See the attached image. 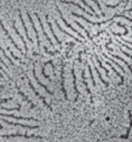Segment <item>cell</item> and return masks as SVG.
Here are the masks:
<instances>
[{"label":"cell","mask_w":132,"mask_h":142,"mask_svg":"<svg viewBox=\"0 0 132 142\" xmlns=\"http://www.w3.org/2000/svg\"><path fill=\"white\" fill-rule=\"evenodd\" d=\"M27 15L28 17V19H29V20H30V21L31 23V25H32V26H33V28L34 29V30L35 32V33H36V38H37V46H38V47H39V49H40V40H39V33H38V32L37 31V29L36 28V27H35V25H34V23L33 22V19H32V18L30 16V14H29L28 12H27Z\"/></svg>","instance_id":"cell-8"},{"label":"cell","mask_w":132,"mask_h":142,"mask_svg":"<svg viewBox=\"0 0 132 142\" xmlns=\"http://www.w3.org/2000/svg\"><path fill=\"white\" fill-rule=\"evenodd\" d=\"M2 128H3V127H2V126L1 125V124H0V130H1V129H2Z\"/></svg>","instance_id":"cell-42"},{"label":"cell","mask_w":132,"mask_h":142,"mask_svg":"<svg viewBox=\"0 0 132 142\" xmlns=\"http://www.w3.org/2000/svg\"><path fill=\"white\" fill-rule=\"evenodd\" d=\"M128 114H129V118L130 120V123H129V127L128 129H127V132L126 134L124 135L121 136L119 138H123V139H128L129 137V135L130 131L132 128V114L131 113V112L130 110L128 111Z\"/></svg>","instance_id":"cell-7"},{"label":"cell","mask_w":132,"mask_h":142,"mask_svg":"<svg viewBox=\"0 0 132 142\" xmlns=\"http://www.w3.org/2000/svg\"><path fill=\"white\" fill-rule=\"evenodd\" d=\"M47 23H48V24L49 25V27H50V30H51V32H52V35H53V36H54V37L55 38V39L56 40V41H57V42L58 44H60L61 43L60 41L59 40H58V38L56 36V34H55V32H54V30H53V29H52V27L51 23L50 22H48V21H47Z\"/></svg>","instance_id":"cell-20"},{"label":"cell","mask_w":132,"mask_h":142,"mask_svg":"<svg viewBox=\"0 0 132 142\" xmlns=\"http://www.w3.org/2000/svg\"><path fill=\"white\" fill-rule=\"evenodd\" d=\"M0 50H1V51H2V52H3V53H4V56H5V57L7 59V60L10 62V63H11V64H12V65H14V63H13L12 61V60H11V58L8 57V56L6 55V53H5V50L2 48V47H1V46H0Z\"/></svg>","instance_id":"cell-29"},{"label":"cell","mask_w":132,"mask_h":142,"mask_svg":"<svg viewBox=\"0 0 132 142\" xmlns=\"http://www.w3.org/2000/svg\"><path fill=\"white\" fill-rule=\"evenodd\" d=\"M33 75H34V78L35 79H36V81H37V83L39 84L40 85H41V86L44 89H45V91L47 92V93H48L49 94H51V95H53V93H52V92H51L50 91L48 88H47V87L46 86V85H45L44 84H42L41 83L40 81H39V79H38V78L36 77V71H35V65L34 64V68H33Z\"/></svg>","instance_id":"cell-10"},{"label":"cell","mask_w":132,"mask_h":142,"mask_svg":"<svg viewBox=\"0 0 132 142\" xmlns=\"http://www.w3.org/2000/svg\"><path fill=\"white\" fill-rule=\"evenodd\" d=\"M88 67H89V70L90 75V76H91V78H92V82H93V85H94V87H95L96 83H95V82L94 78V77H93V73H92V69H91V67H90V65H89V66H88Z\"/></svg>","instance_id":"cell-27"},{"label":"cell","mask_w":132,"mask_h":142,"mask_svg":"<svg viewBox=\"0 0 132 142\" xmlns=\"http://www.w3.org/2000/svg\"><path fill=\"white\" fill-rule=\"evenodd\" d=\"M52 60H50L48 62H46V63H45V64H44V67H45L47 64H52Z\"/></svg>","instance_id":"cell-37"},{"label":"cell","mask_w":132,"mask_h":142,"mask_svg":"<svg viewBox=\"0 0 132 142\" xmlns=\"http://www.w3.org/2000/svg\"><path fill=\"white\" fill-rule=\"evenodd\" d=\"M94 67H95V70L96 71V72H97V73H98V76H99V78H100V81L103 83L105 85V86H106L107 87H108V86H109V84L108 83V82H107L106 81H104V80L102 79V77H101V75H100V73L99 72V70L98 69V68H96L95 66V65H94Z\"/></svg>","instance_id":"cell-22"},{"label":"cell","mask_w":132,"mask_h":142,"mask_svg":"<svg viewBox=\"0 0 132 142\" xmlns=\"http://www.w3.org/2000/svg\"><path fill=\"white\" fill-rule=\"evenodd\" d=\"M0 137L2 138H8L10 137H23L25 138L26 139H30V138H37V139H42V138L40 136H36L34 134H32L30 136L27 135L26 134H21L20 133H16V134H12L10 135H0Z\"/></svg>","instance_id":"cell-1"},{"label":"cell","mask_w":132,"mask_h":142,"mask_svg":"<svg viewBox=\"0 0 132 142\" xmlns=\"http://www.w3.org/2000/svg\"><path fill=\"white\" fill-rule=\"evenodd\" d=\"M121 4V2H119V4H116V5H115V6H112V5H105V6H106L107 7H111V8H115L116 7H117V6H118L119 5V4Z\"/></svg>","instance_id":"cell-34"},{"label":"cell","mask_w":132,"mask_h":142,"mask_svg":"<svg viewBox=\"0 0 132 142\" xmlns=\"http://www.w3.org/2000/svg\"><path fill=\"white\" fill-rule=\"evenodd\" d=\"M0 69H1V70H2V71H3V72H4L5 73V75H6V76H7L8 77V78H9L10 79H11V78H10V76L8 75V74L7 73V72H6V71H5V70H4V69H3L2 67H1V66H0Z\"/></svg>","instance_id":"cell-36"},{"label":"cell","mask_w":132,"mask_h":142,"mask_svg":"<svg viewBox=\"0 0 132 142\" xmlns=\"http://www.w3.org/2000/svg\"><path fill=\"white\" fill-rule=\"evenodd\" d=\"M127 11H128V12H131V11H132V8L129 9V10H128Z\"/></svg>","instance_id":"cell-43"},{"label":"cell","mask_w":132,"mask_h":142,"mask_svg":"<svg viewBox=\"0 0 132 142\" xmlns=\"http://www.w3.org/2000/svg\"><path fill=\"white\" fill-rule=\"evenodd\" d=\"M72 77H73V79H74V81H73V83H74V90L76 92V93H77V97H76L75 100V102H77V100H78V97L80 94V92L78 91V88H77V83H76V80H77V78H76V76L75 75L74 69H72Z\"/></svg>","instance_id":"cell-13"},{"label":"cell","mask_w":132,"mask_h":142,"mask_svg":"<svg viewBox=\"0 0 132 142\" xmlns=\"http://www.w3.org/2000/svg\"><path fill=\"white\" fill-rule=\"evenodd\" d=\"M72 15H74L75 16H77L78 17H80V18H82V19H84L85 21L86 22H87V23H91V24H93L94 25H101L102 23H94V22H93L92 21H89L88 19H86L85 17H84L83 16H82V15H80V14H77V13H74V12H72Z\"/></svg>","instance_id":"cell-17"},{"label":"cell","mask_w":132,"mask_h":142,"mask_svg":"<svg viewBox=\"0 0 132 142\" xmlns=\"http://www.w3.org/2000/svg\"><path fill=\"white\" fill-rule=\"evenodd\" d=\"M64 66H63L61 68V88H62V91L64 93V97H65V98L66 100H67V92L65 90V85H64Z\"/></svg>","instance_id":"cell-9"},{"label":"cell","mask_w":132,"mask_h":142,"mask_svg":"<svg viewBox=\"0 0 132 142\" xmlns=\"http://www.w3.org/2000/svg\"><path fill=\"white\" fill-rule=\"evenodd\" d=\"M0 25L1 26L2 29H4V31L5 32L6 34V35L7 36L8 38H9V39L11 40V42L13 44V45H14V47H15V48H16L17 49H18L19 51L20 52H21V54H22V55H23V53H22V50H21V49H20L18 46H17V45L16 44V43L15 42H14V40H13V38H12V37H11V36L10 35V34L8 33V31L6 29V28H5V27H4V24H3V23H2V21H1V20H0Z\"/></svg>","instance_id":"cell-5"},{"label":"cell","mask_w":132,"mask_h":142,"mask_svg":"<svg viewBox=\"0 0 132 142\" xmlns=\"http://www.w3.org/2000/svg\"><path fill=\"white\" fill-rule=\"evenodd\" d=\"M96 59H97V61H98V63H99V66H100V67L101 68H102V69H104V70H105V73H106V76L107 77H108V78H109V76H108V74H109V71L106 68H105V67H104L103 66H102V63H101V62H100V60H99V59L98 58H96Z\"/></svg>","instance_id":"cell-25"},{"label":"cell","mask_w":132,"mask_h":142,"mask_svg":"<svg viewBox=\"0 0 132 142\" xmlns=\"http://www.w3.org/2000/svg\"><path fill=\"white\" fill-rule=\"evenodd\" d=\"M118 16V17H122L124 18V19H127V20L129 21H130V22H132V19H129V17H127V16H124V15H118V16Z\"/></svg>","instance_id":"cell-35"},{"label":"cell","mask_w":132,"mask_h":142,"mask_svg":"<svg viewBox=\"0 0 132 142\" xmlns=\"http://www.w3.org/2000/svg\"><path fill=\"white\" fill-rule=\"evenodd\" d=\"M56 8H57V11H58V12H59V13H60V17H61V19H62V20L63 21V22H64V23H65V25L67 27H69V28H70V29H71V30L72 31H73L74 32H76V33H78V34H79V36H80L81 37H82V38H84V37L83 36V35L82 34H81L80 33H79V32L77 31V30H76V29H75L74 28L72 27L70 25V24H69V23H67V21H66L64 19V17H63V14H62V13H61V11L59 10V8H58V7L57 6H56Z\"/></svg>","instance_id":"cell-6"},{"label":"cell","mask_w":132,"mask_h":142,"mask_svg":"<svg viewBox=\"0 0 132 142\" xmlns=\"http://www.w3.org/2000/svg\"><path fill=\"white\" fill-rule=\"evenodd\" d=\"M110 55L111 56H112V57H114V58H117V59H118V60H121L122 61H123V62H124V63L127 65V66H128V68L130 69V72H131V73H132V68H131V66H130L129 64V63H128L127 62H126L124 59L123 58H121V57H119V56H115V55H112V54H110Z\"/></svg>","instance_id":"cell-19"},{"label":"cell","mask_w":132,"mask_h":142,"mask_svg":"<svg viewBox=\"0 0 132 142\" xmlns=\"http://www.w3.org/2000/svg\"><path fill=\"white\" fill-rule=\"evenodd\" d=\"M55 23H56V24L57 25V27H58V28H59V29L60 30V31H61L62 32H64V33H65V34H67L68 36H69L70 37H72V38H74V39H75L76 41H78V42H81V41L79 40H78V39H77V38H75L74 36H72V35H71V34H70V33H69L68 32H66V31H65V30H64V29H63L62 28H61V27H60V26L59 25V24H58V22H57V21L56 20H55Z\"/></svg>","instance_id":"cell-18"},{"label":"cell","mask_w":132,"mask_h":142,"mask_svg":"<svg viewBox=\"0 0 132 142\" xmlns=\"http://www.w3.org/2000/svg\"><path fill=\"white\" fill-rule=\"evenodd\" d=\"M0 77H1V78H3V76H2V75L1 73H0Z\"/></svg>","instance_id":"cell-44"},{"label":"cell","mask_w":132,"mask_h":142,"mask_svg":"<svg viewBox=\"0 0 132 142\" xmlns=\"http://www.w3.org/2000/svg\"><path fill=\"white\" fill-rule=\"evenodd\" d=\"M0 61H1V63H2L3 64H4V66H5L6 67V68H8V66H7V65H6V63H5V62H4V61H3V60H2V59H1V57H0Z\"/></svg>","instance_id":"cell-38"},{"label":"cell","mask_w":132,"mask_h":142,"mask_svg":"<svg viewBox=\"0 0 132 142\" xmlns=\"http://www.w3.org/2000/svg\"><path fill=\"white\" fill-rule=\"evenodd\" d=\"M106 63L108 64V65H109V66L111 67V68L113 69V70L114 71V72H115L116 74V75H118L120 78H121V83L120 84H119L118 85H122V84H123V83H124V77L120 74V73L119 72H118L115 69V68H114L113 66H112V65H111V64L110 63H109V62H106Z\"/></svg>","instance_id":"cell-16"},{"label":"cell","mask_w":132,"mask_h":142,"mask_svg":"<svg viewBox=\"0 0 132 142\" xmlns=\"http://www.w3.org/2000/svg\"><path fill=\"white\" fill-rule=\"evenodd\" d=\"M34 14H35V15L37 17V18L38 21H39V23H40V25L41 27V29H42V32H43V34L45 35V37H46V38H47V40H48L49 41V42H50V44H51V45L54 47V44L52 43V41H51V39L49 37L48 34H47V33H46V32L45 31V30H44V28H43V25H42V23L41 21V20H40V19L39 16H38V14H37V13H35Z\"/></svg>","instance_id":"cell-11"},{"label":"cell","mask_w":132,"mask_h":142,"mask_svg":"<svg viewBox=\"0 0 132 142\" xmlns=\"http://www.w3.org/2000/svg\"><path fill=\"white\" fill-rule=\"evenodd\" d=\"M122 40H123V41H124L125 42L127 43H129V44H131V45L132 46V42H129V41H126V40H124V39H122Z\"/></svg>","instance_id":"cell-40"},{"label":"cell","mask_w":132,"mask_h":142,"mask_svg":"<svg viewBox=\"0 0 132 142\" xmlns=\"http://www.w3.org/2000/svg\"><path fill=\"white\" fill-rule=\"evenodd\" d=\"M0 116H3V117H11L14 118L18 120H33L36 122H39V120H38L36 119H35L33 117H30V118H25L23 117H17L14 115L13 114H4V113H0Z\"/></svg>","instance_id":"cell-4"},{"label":"cell","mask_w":132,"mask_h":142,"mask_svg":"<svg viewBox=\"0 0 132 142\" xmlns=\"http://www.w3.org/2000/svg\"><path fill=\"white\" fill-rule=\"evenodd\" d=\"M19 93L20 94H21V95L24 98V99H23V100H26V101H27V102H28L29 103H30L31 104V109H33V108H34V107H35V105H34V104L33 103H32V102H31V100H29L28 99V98L26 97L25 94H24V93H22V92H19Z\"/></svg>","instance_id":"cell-23"},{"label":"cell","mask_w":132,"mask_h":142,"mask_svg":"<svg viewBox=\"0 0 132 142\" xmlns=\"http://www.w3.org/2000/svg\"><path fill=\"white\" fill-rule=\"evenodd\" d=\"M17 105L19 106V107H17V108H6V107H4V106H2V107L1 108L2 109H4V110H5V111H18L19 112L20 111V109H21V104H18L17 103Z\"/></svg>","instance_id":"cell-21"},{"label":"cell","mask_w":132,"mask_h":142,"mask_svg":"<svg viewBox=\"0 0 132 142\" xmlns=\"http://www.w3.org/2000/svg\"><path fill=\"white\" fill-rule=\"evenodd\" d=\"M13 29H14V30H15V32H16V33H17V34L19 35V36H20V37L21 38V39L22 41L23 44H24V47H25V51H26V54H27V52L28 51V48H27V45H26V43L25 42V41L24 40V39H23V37L21 35V34L20 33V32H19L18 29H17V28L16 27V26H15V22H14L13 24Z\"/></svg>","instance_id":"cell-14"},{"label":"cell","mask_w":132,"mask_h":142,"mask_svg":"<svg viewBox=\"0 0 132 142\" xmlns=\"http://www.w3.org/2000/svg\"><path fill=\"white\" fill-rule=\"evenodd\" d=\"M27 78L28 80V84H29V85H30V87L31 88L32 90H33V91L34 92V93H35V95H36V96H37V97H39L41 99H42V102H43V104H45V105H46L47 106H48V108H49L50 109L51 111H52V109L51 106H50V105H49V104H48V103L46 102L45 99V97H43L41 96L40 94L39 93H38L36 90H35V89L34 87L33 86V85L32 84V83H31L30 79H29V78L28 77H27Z\"/></svg>","instance_id":"cell-2"},{"label":"cell","mask_w":132,"mask_h":142,"mask_svg":"<svg viewBox=\"0 0 132 142\" xmlns=\"http://www.w3.org/2000/svg\"><path fill=\"white\" fill-rule=\"evenodd\" d=\"M119 48H120V49H121V51L122 52V53H123V54H124V55H125V56H127V57H130V58H131L132 59V56H130L129 55V54H128V53H127V52H125V51H122V49H121V47H119Z\"/></svg>","instance_id":"cell-33"},{"label":"cell","mask_w":132,"mask_h":142,"mask_svg":"<svg viewBox=\"0 0 132 142\" xmlns=\"http://www.w3.org/2000/svg\"><path fill=\"white\" fill-rule=\"evenodd\" d=\"M123 46H125V47H126V48H128V49H129V50H131V51H132V48H130V47H129L128 46H127V45H125V44H123Z\"/></svg>","instance_id":"cell-39"},{"label":"cell","mask_w":132,"mask_h":142,"mask_svg":"<svg viewBox=\"0 0 132 142\" xmlns=\"http://www.w3.org/2000/svg\"><path fill=\"white\" fill-rule=\"evenodd\" d=\"M10 53H11V55L12 56V57H13L14 59H15V60H21V59L20 58H19V57H16L14 55V54L13 53V52H12V51H10Z\"/></svg>","instance_id":"cell-32"},{"label":"cell","mask_w":132,"mask_h":142,"mask_svg":"<svg viewBox=\"0 0 132 142\" xmlns=\"http://www.w3.org/2000/svg\"><path fill=\"white\" fill-rule=\"evenodd\" d=\"M0 120H2L3 122H4L5 123L8 124V125H12V126H21L23 128H27L28 129H36V128H39V127L36 126H30L28 125H25V124H22L20 123H13V122H9V121L7 120H6L5 119H2V118H0Z\"/></svg>","instance_id":"cell-3"},{"label":"cell","mask_w":132,"mask_h":142,"mask_svg":"<svg viewBox=\"0 0 132 142\" xmlns=\"http://www.w3.org/2000/svg\"><path fill=\"white\" fill-rule=\"evenodd\" d=\"M81 52H80V53H79V61L80 62H81Z\"/></svg>","instance_id":"cell-41"},{"label":"cell","mask_w":132,"mask_h":142,"mask_svg":"<svg viewBox=\"0 0 132 142\" xmlns=\"http://www.w3.org/2000/svg\"><path fill=\"white\" fill-rule=\"evenodd\" d=\"M44 49H45V52L48 53V54H50V55H54L55 53L54 52H49V51H48V48H46V47L44 46Z\"/></svg>","instance_id":"cell-31"},{"label":"cell","mask_w":132,"mask_h":142,"mask_svg":"<svg viewBox=\"0 0 132 142\" xmlns=\"http://www.w3.org/2000/svg\"><path fill=\"white\" fill-rule=\"evenodd\" d=\"M81 1L82 2H83V4H84V5H85V6H87V7H89V8L90 9V10H92V11L93 12H94V13L95 14V15H96V17H97V18H98V19H99V16L98 15V14H96V13H95V12L94 10V9H93V8H92V7H91V6H89V5H88V4H87V3H86V2H85V1H84V0H81Z\"/></svg>","instance_id":"cell-28"},{"label":"cell","mask_w":132,"mask_h":142,"mask_svg":"<svg viewBox=\"0 0 132 142\" xmlns=\"http://www.w3.org/2000/svg\"><path fill=\"white\" fill-rule=\"evenodd\" d=\"M104 56H105V58H107V59H108V60H110V61H111V62H113L114 63H115V64L116 65V66H118L120 68H121V69L123 71V72H124V73H125V70H124V68H123V67H122V66H121V65H120L118 63H117L116 62H115V61H114V60H113V59H111V58H109V57H108L107 55H104Z\"/></svg>","instance_id":"cell-24"},{"label":"cell","mask_w":132,"mask_h":142,"mask_svg":"<svg viewBox=\"0 0 132 142\" xmlns=\"http://www.w3.org/2000/svg\"><path fill=\"white\" fill-rule=\"evenodd\" d=\"M117 25H118V26H120V27H123V28H124V29H125V32H124V33L123 34V35L124 36H125L126 34H127L128 33V29L127 28L125 27V25H121V23L120 22H118V23H117Z\"/></svg>","instance_id":"cell-30"},{"label":"cell","mask_w":132,"mask_h":142,"mask_svg":"<svg viewBox=\"0 0 132 142\" xmlns=\"http://www.w3.org/2000/svg\"><path fill=\"white\" fill-rule=\"evenodd\" d=\"M61 2H62V3H65V4H72V5H75V6H78L79 8L81 9V10H83V11L84 12L86 13L87 14H89V15H90V16H93V14L90 13H89V12H87V11H86L85 9H84V8L82 7L80 5L78 4H77V3H75V2H72V1H61Z\"/></svg>","instance_id":"cell-15"},{"label":"cell","mask_w":132,"mask_h":142,"mask_svg":"<svg viewBox=\"0 0 132 142\" xmlns=\"http://www.w3.org/2000/svg\"><path fill=\"white\" fill-rule=\"evenodd\" d=\"M19 17H20V20H21V23H22V24L23 26V28H24V30H25V33H26V37H27V39L28 41H30V42H31L32 43H34L33 40H32L31 38H30V37H29V36H28V31H27V28H26V26H25V22H24V21H23V19L22 16L21 11H20V10H19Z\"/></svg>","instance_id":"cell-12"},{"label":"cell","mask_w":132,"mask_h":142,"mask_svg":"<svg viewBox=\"0 0 132 142\" xmlns=\"http://www.w3.org/2000/svg\"><path fill=\"white\" fill-rule=\"evenodd\" d=\"M75 23H76V24H77V25H78L79 27H81L82 29H83V30H84L85 32V33H86V34H87V35L88 37H89V38H90V39H91V37H90V33H89V32H88V31L86 30V29L84 27H83V26H82V25H81L80 24V23H79V22H77V21H75Z\"/></svg>","instance_id":"cell-26"}]
</instances>
